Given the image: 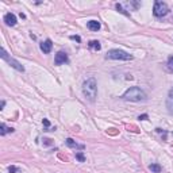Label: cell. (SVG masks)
<instances>
[{"label":"cell","mask_w":173,"mask_h":173,"mask_svg":"<svg viewBox=\"0 0 173 173\" xmlns=\"http://www.w3.org/2000/svg\"><path fill=\"white\" fill-rule=\"evenodd\" d=\"M83 95L88 102L93 103L97 96V83L93 77L86 78L83 83Z\"/></svg>","instance_id":"obj_1"},{"label":"cell","mask_w":173,"mask_h":173,"mask_svg":"<svg viewBox=\"0 0 173 173\" xmlns=\"http://www.w3.org/2000/svg\"><path fill=\"white\" fill-rule=\"evenodd\" d=\"M122 99L126 102H143L146 100V93L138 86H131L123 93Z\"/></svg>","instance_id":"obj_2"},{"label":"cell","mask_w":173,"mask_h":173,"mask_svg":"<svg viewBox=\"0 0 173 173\" xmlns=\"http://www.w3.org/2000/svg\"><path fill=\"white\" fill-rule=\"evenodd\" d=\"M105 58L107 59H122V61H131L134 57L131 54L126 53L123 50H119V49H112V50H108L105 54Z\"/></svg>","instance_id":"obj_3"},{"label":"cell","mask_w":173,"mask_h":173,"mask_svg":"<svg viewBox=\"0 0 173 173\" xmlns=\"http://www.w3.org/2000/svg\"><path fill=\"white\" fill-rule=\"evenodd\" d=\"M168 12H169V8H168V4L165 2H156L154 3L153 14L156 18H164Z\"/></svg>","instance_id":"obj_4"},{"label":"cell","mask_w":173,"mask_h":173,"mask_svg":"<svg viewBox=\"0 0 173 173\" xmlns=\"http://www.w3.org/2000/svg\"><path fill=\"white\" fill-rule=\"evenodd\" d=\"M0 56H2V58L4 59V61H7V62H8V64H10L11 66L14 68V69L19 70V72H24V68L20 65V62H18V61H16V59H14L12 57H10V56H8V54H7V51H5L4 49H2V54H0Z\"/></svg>","instance_id":"obj_5"},{"label":"cell","mask_w":173,"mask_h":173,"mask_svg":"<svg viewBox=\"0 0 173 173\" xmlns=\"http://www.w3.org/2000/svg\"><path fill=\"white\" fill-rule=\"evenodd\" d=\"M69 62V58H68V54L65 51H58L56 54V58H54V64L56 65H62Z\"/></svg>","instance_id":"obj_6"},{"label":"cell","mask_w":173,"mask_h":173,"mask_svg":"<svg viewBox=\"0 0 173 173\" xmlns=\"http://www.w3.org/2000/svg\"><path fill=\"white\" fill-rule=\"evenodd\" d=\"M39 47L45 54H49L51 51V49H53V42H51V39H46L43 42H41Z\"/></svg>","instance_id":"obj_7"},{"label":"cell","mask_w":173,"mask_h":173,"mask_svg":"<svg viewBox=\"0 0 173 173\" xmlns=\"http://www.w3.org/2000/svg\"><path fill=\"white\" fill-rule=\"evenodd\" d=\"M4 23L7 24V26H15L16 24V16L14 15L12 12H8V14H5L4 15Z\"/></svg>","instance_id":"obj_8"},{"label":"cell","mask_w":173,"mask_h":173,"mask_svg":"<svg viewBox=\"0 0 173 173\" xmlns=\"http://www.w3.org/2000/svg\"><path fill=\"white\" fill-rule=\"evenodd\" d=\"M166 108H168V112L173 114V88L169 91L166 97Z\"/></svg>","instance_id":"obj_9"},{"label":"cell","mask_w":173,"mask_h":173,"mask_svg":"<svg viewBox=\"0 0 173 173\" xmlns=\"http://www.w3.org/2000/svg\"><path fill=\"white\" fill-rule=\"evenodd\" d=\"M86 27H88L91 31H99L102 24H100L99 20H89L88 23H86Z\"/></svg>","instance_id":"obj_10"},{"label":"cell","mask_w":173,"mask_h":173,"mask_svg":"<svg viewBox=\"0 0 173 173\" xmlns=\"http://www.w3.org/2000/svg\"><path fill=\"white\" fill-rule=\"evenodd\" d=\"M65 142H66V145L69 146V147H72V149H78V150H83V149L85 147L84 145H80V143L74 142V141H73L72 138H68V139L65 141Z\"/></svg>","instance_id":"obj_11"},{"label":"cell","mask_w":173,"mask_h":173,"mask_svg":"<svg viewBox=\"0 0 173 173\" xmlns=\"http://www.w3.org/2000/svg\"><path fill=\"white\" fill-rule=\"evenodd\" d=\"M88 46L92 49V50H96V51H99L100 49H102V45H100V42H99V41H96V39L89 41V42H88Z\"/></svg>","instance_id":"obj_12"},{"label":"cell","mask_w":173,"mask_h":173,"mask_svg":"<svg viewBox=\"0 0 173 173\" xmlns=\"http://www.w3.org/2000/svg\"><path fill=\"white\" fill-rule=\"evenodd\" d=\"M14 129H11V127H7L5 126V123H2L0 124V134L2 135H5L7 132H12Z\"/></svg>","instance_id":"obj_13"},{"label":"cell","mask_w":173,"mask_h":173,"mask_svg":"<svg viewBox=\"0 0 173 173\" xmlns=\"http://www.w3.org/2000/svg\"><path fill=\"white\" fill-rule=\"evenodd\" d=\"M149 170H151L153 173H159L161 172V165L159 164H150L149 165Z\"/></svg>","instance_id":"obj_14"},{"label":"cell","mask_w":173,"mask_h":173,"mask_svg":"<svg viewBox=\"0 0 173 173\" xmlns=\"http://www.w3.org/2000/svg\"><path fill=\"white\" fill-rule=\"evenodd\" d=\"M115 8H116V10H118L120 14H123V15L130 16V14H129V12H126V10H123V7H122V4H119V3H116V4H115Z\"/></svg>","instance_id":"obj_15"},{"label":"cell","mask_w":173,"mask_h":173,"mask_svg":"<svg viewBox=\"0 0 173 173\" xmlns=\"http://www.w3.org/2000/svg\"><path fill=\"white\" fill-rule=\"evenodd\" d=\"M76 159L80 161V162H84V161H85V156H84L81 151H77V153H76Z\"/></svg>","instance_id":"obj_16"},{"label":"cell","mask_w":173,"mask_h":173,"mask_svg":"<svg viewBox=\"0 0 173 173\" xmlns=\"http://www.w3.org/2000/svg\"><path fill=\"white\" fill-rule=\"evenodd\" d=\"M168 69L170 70V72H173V56L169 57V59H168Z\"/></svg>","instance_id":"obj_17"},{"label":"cell","mask_w":173,"mask_h":173,"mask_svg":"<svg viewBox=\"0 0 173 173\" xmlns=\"http://www.w3.org/2000/svg\"><path fill=\"white\" fill-rule=\"evenodd\" d=\"M42 122H43V126L46 127V130H45V131H50V130H49V126H50V122H49L47 119H43Z\"/></svg>","instance_id":"obj_18"},{"label":"cell","mask_w":173,"mask_h":173,"mask_svg":"<svg viewBox=\"0 0 173 173\" xmlns=\"http://www.w3.org/2000/svg\"><path fill=\"white\" fill-rule=\"evenodd\" d=\"M18 170H19V169H18L16 166H14V165H11V166L8 168V172H10V173H16Z\"/></svg>","instance_id":"obj_19"},{"label":"cell","mask_w":173,"mask_h":173,"mask_svg":"<svg viewBox=\"0 0 173 173\" xmlns=\"http://www.w3.org/2000/svg\"><path fill=\"white\" fill-rule=\"evenodd\" d=\"M70 39L76 41V42H78V43H80V42H81V38H80V37H78V35H70Z\"/></svg>","instance_id":"obj_20"},{"label":"cell","mask_w":173,"mask_h":173,"mask_svg":"<svg viewBox=\"0 0 173 173\" xmlns=\"http://www.w3.org/2000/svg\"><path fill=\"white\" fill-rule=\"evenodd\" d=\"M147 118H149L147 114H143V115H139V116H138V119H139V120H146Z\"/></svg>","instance_id":"obj_21"},{"label":"cell","mask_w":173,"mask_h":173,"mask_svg":"<svg viewBox=\"0 0 173 173\" xmlns=\"http://www.w3.org/2000/svg\"><path fill=\"white\" fill-rule=\"evenodd\" d=\"M43 141H45V142H43L45 145H50V143H51V139H49V138H45Z\"/></svg>","instance_id":"obj_22"},{"label":"cell","mask_w":173,"mask_h":173,"mask_svg":"<svg viewBox=\"0 0 173 173\" xmlns=\"http://www.w3.org/2000/svg\"><path fill=\"white\" fill-rule=\"evenodd\" d=\"M4 105H5V102H4V100H2V104H0V108L3 110V108H4Z\"/></svg>","instance_id":"obj_23"}]
</instances>
